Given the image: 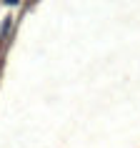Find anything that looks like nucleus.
Instances as JSON below:
<instances>
[{
    "label": "nucleus",
    "instance_id": "nucleus-1",
    "mask_svg": "<svg viewBox=\"0 0 140 148\" xmlns=\"http://www.w3.org/2000/svg\"><path fill=\"white\" fill-rule=\"evenodd\" d=\"M8 3H15V0H8Z\"/></svg>",
    "mask_w": 140,
    "mask_h": 148
}]
</instances>
